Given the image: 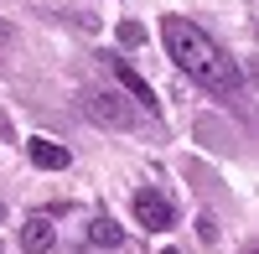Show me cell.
<instances>
[{
	"label": "cell",
	"mask_w": 259,
	"mask_h": 254,
	"mask_svg": "<svg viewBox=\"0 0 259 254\" xmlns=\"http://www.w3.org/2000/svg\"><path fill=\"white\" fill-rule=\"evenodd\" d=\"M161 36H166V57L177 62L182 73H192V83H202L207 94L233 99V94L244 89L239 62H233L218 41L197 26V21H187V16H161Z\"/></svg>",
	"instance_id": "cell-1"
},
{
	"label": "cell",
	"mask_w": 259,
	"mask_h": 254,
	"mask_svg": "<svg viewBox=\"0 0 259 254\" xmlns=\"http://www.w3.org/2000/svg\"><path fill=\"white\" fill-rule=\"evenodd\" d=\"M83 109H89L94 124H109V130H130V124H135V109H130L114 89H89L83 94Z\"/></svg>",
	"instance_id": "cell-2"
},
{
	"label": "cell",
	"mask_w": 259,
	"mask_h": 254,
	"mask_svg": "<svg viewBox=\"0 0 259 254\" xmlns=\"http://www.w3.org/2000/svg\"><path fill=\"white\" fill-rule=\"evenodd\" d=\"M130 207H135V218L150 228V234H166L171 223H177V213H171V202L161 197V192H150V187H140L135 197H130Z\"/></svg>",
	"instance_id": "cell-3"
},
{
	"label": "cell",
	"mask_w": 259,
	"mask_h": 254,
	"mask_svg": "<svg viewBox=\"0 0 259 254\" xmlns=\"http://www.w3.org/2000/svg\"><path fill=\"white\" fill-rule=\"evenodd\" d=\"M109 73H114V83H119V89H124L130 99H135V104H140V109H150V114L161 109V104H156V89H150V83L140 78V68H130L124 57H109Z\"/></svg>",
	"instance_id": "cell-4"
},
{
	"label": "cell",
	"mask_w": 259,
	"mask_h": 254,
	"mask_svg": "<svg viewBox=\"0 0 259 254\" xmlns=\"http://www.w3.org/2000/svg\"><path fill=\"white\" fill-rule=\"evenodd\" d=\"M26 156H31V166H41V172H68L73 166V151L57 145V140H26Z\"/></svg>",
	"instance_id": "cell-5"
},
{
	"label": "cell",
	"mask_w": 259,
	"mask_h": 254,
	"mask_svg": "<svg viewBox=\"0 0 259 254\" xmlns=\"http://www.w3.org/2000/svg\"><path fill=\"white\" fill-rule=\"evenodd\" d=\"M52 244H57V228L47 218H26V223H21V249H26V254H47Z\"/></svg>",
	"instance_id": "cell-6"
},
{
	"label": "cell",
	"mask_w": 259,
	"mask_h": 254,
	"mask_svg": "<svg viewBox=\"0 0 259 254\" xmlns=\"http://www.w3.org/2000/svg\"><path fill=\"white\" fill-rule=\"evenodd\" d=\"M119 239H124V228H119L114 218H94V223H89V244H94V249H119Z\"/></svg>",
	"instance_id": "cell-7"
},
{
	"label": "cell",
	"mask_w": 259,
	"mask_h": 254,
	"mask_svg": "<svg viewBox=\"0 0 259 254\" xmlns=\"http://www.w3.org/2000/svg\"><path fill=\"white\" fill-rule=\"evenodd\" d=\"M140 36H145V31L135 26V21H124V26H119V41H130V47H135V41H140Z\"/></svg>",
	"instance_id": "cell-8"
}]
</instances>
